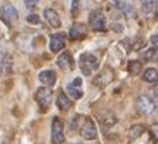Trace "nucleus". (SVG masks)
Returning <instances> with one entry per match:
<instances>
[{
  "instance_id": "obj_1",
  "label": "nucleus",
  "mask_w": 158,
  "mask_h": 144,
  "mask_svg": "<svg viewBox=\"0 0 158 144\" xmlns=\"http://www.w3.org/2000/svg\"><path fill=\"white\" fill-rule=\"evenodd\" d=\"M78 66L84 76H90L98 69V59L91 53H81L78 59Z\"/></svg>"
},
{
  "instance_id": "obj_2",
  "label": "nucleus",
  "mask_w": 158,
  "mask_h": 144,
  "mask_svg": "<svg viewBox=\"0 0 158 144\" xmlns=\"http://www.w3.org/2000/svg\"><path fill=\"white\" fill-rule=\"evenodd\" d=\"M88 23L97 32H104L106 30V15H104V11L101 9L93 10L90 13V17H88Z\"/></svg>"
},
{
  "instance_id": "obj_3",
  "label": "nucleus",
  "mask_w": 158,
  "mask_h": 144,
  "mask_svg": "<svg viewBox=\"0 0 158 144\" xmlns=\"http://www.w3.org/2000/svg\"><path fill=\"white\" fill-rule=\"evenodd\" d=\"M135 106L138 113H141V114H152L157 108V104H155L154 100L148 96H144V94L137 99Z\"/></svg>"
},
{
  "instance_id": "obj_4",
  "label": "nucleus",
  "mask_w": 158,
  "mask_h": 144,
  "mask_svg": "<svg viewBox=\"0 0 158 144\" xmlns=\"http://www.w3.org/2000/svg\"><path fill=\"white\" fill-rule=\"evenodd\" d=\"M66 140L64 136V124L59 117L53 118L52 123V143L53 144H61Z\"/></svg>"
},
{
  "instance_id": "obj_5",
  "label": "nucleus",
  "mask_w": 158,
  "mask_h": 144,
  "mask_svg": "<svg viewBox=\"0 0 158 144\" xmlns=\"http://www.w3.org/2000/svg\"><path fill=\"white\" fill-rule=\"evenodd\" d=\"M34 97H36V101L39 103V106L46 110L47 107H50V104L53 101V91L47 87H40V89H37Z\"/></svg>"
},
{
  "instance_id": "obj_6",
  "label": "nucleus",
  "mask_w": 158,
  "mask_h": 144,
  "mask_svg": "<svg viewBox=\"0 0 158 144\" xmlns=\"http://www.w3.org/2000/svg\"><path fill=\"white\" fill-rule=\"evenodd\" d=\"M0 16L9 27H11V24L19 19V11L16 10V7L13 4H4L3 7L0 9Z\"/></svg>"
},
{
  "instance_id": "obj_7",
  "label": "nucleus",
  "mask_w": 158,
  "mask_h": 144,
  "mask_svg": "<svg viewBox=\"0 0 158 144\" xmlns=\"http://www.w3.org/2000/svg\"><path fill=\"white\" fill-rule=\"evenodd\" d=\"M80 134L85 140H94L97 137V127L90 117L84 118V123L80 127Z\"/></svg>"
},
{
  "instance_id": "obj_8",
  "label": "nucleus",
  "mask_w": 158,
  "mask_h": 144,
  "mask_svg": "<svg viewBox=\"0 0 158 144\" xmlns=\"http://www.w3.org/2000/svg\"><path fill=\"white\" fill-rule=\"evenodd\" d=\"M66 46V34L64 33H54L50 37V50L53 53H59Z\"/></svg>"
},
{
  "instance_id": "obj_9",
  "label": "nucleus",
  "mask_w": 158,
  "mask_h": 144,
  "mask_svg": "<svg viewBox=\"0 0 158 144\" xmlns=\"http://www.w3.org/2000/svg\"><path fill=\"white\" fill-rule=\"evenodd\" d=\"M43 16H44V19H46V22H47L50 26H53V27H60L61 26L60 16H59V13H57L54 9H52V7L44 9Z\"/></svg>"
},
{
  "instance_id": "obj_10",
  "label": "nucleus",
  "mask_w": 158,
  "mask_h": 144,
  "mask_svg": "<svg viewBox=\"0 0 158 144\" xmlns=\"http://www.w3.org/2000/svg\"><path fill=\"white\" fill-rule=\"evenodd\" d=\"M69 34H70L71 40H83L87 36V29L81 23H74L73 26L70 27V33Z\"/></svg>"
},
{
  "instance_id": "obj_11",
  "label": "nucleus",
  "mask_w": 158,
  "mask_h": 144,
  "mask_svg": "<svg viewBox=\"0 0 158 144\" xmlns=\"http://www.w3.org/2000/svg\"><path fill=\"white\" fill-rule=\"evenodd\" d=\"M57 66L61 69V70L67 71V70H71L74 66V61H73V57L69 52H64L59 56V59H57Z\"/></svg>"
},
{
  "instance_id": "obj_12",
  "label": "nucleus",
  "mask_w": 158,
  "mask_h": 144,
  "mask_svg": "<svg viewBox=\"0 0 158 144\" xmlns=\"http://www.w3.org/2000/svg\"><path fill=\"white\" fill-rule=\"evenodd\" d=\"M39 80H40L44 86L52 87V86L56 84V81H57V74L53 70H41L40 73H39Z\"/></svg>"
},
{
  "instance_id": "obj_13",
  "label": "nucleus",
  "mask_w": 158,
  "mask_h": 144,
  "mask_svg": "<svg viewBox=\"0 0 158 144\" xmlns=\"http://www.w3.org/2000/svg\"><path fill=\"white\" fill-rule=\"evenodd\" d=\"M141 10L147 17H157L158 16V2H143Z\"/></svg>"
},
{
  "instance_id": "obj_14",
  "label": "nucleus",
  "mask_w": 158,
  "mask_h": 144,
  "mask_svg": "<svg viewBox=\"0 0 158 144\" xmlns=\"http://www.w3.org/2000/svg\"><path fill=\"white\" fill-rule=\"evenodd\" d=\"M56 104H57V107H59L60 110H69V108L71 107V100L69 99V96H67L63 90H60Z\"/></svg>"
},
{
  "instance_id": "obj_15",
  "label": "nucleus",
  "mask_w": 158,
  "mask_h": 144,
  "mask_svg": "<svg viewBox=\"0 0 158 144\" xmlns=\"http://www.w3.org/2000/svg\"><path fill=\"white\" fill-rule=\"evenodd\" d=\"M113 4H114L115 7L120 9L124 15L130 16V17L134 16V13H135V9H134V6H132L131 3H127V2H114Z\"/></svg>"
},
{
  "instance_id": "obj_16",
  "label": "nucleus",
  "mask_w": 158,
  "mask_h": 144,
  "mask_svg": "<svg viewBox=\"0 0 158 144\" xmlns=\"http://www.w3.org/2000/svg\"><path fill=\"white\" fill-rule=\"evenodd\" d=\"M143 78L147 83H157L158 81V70L154 67H148L147 70L143 73Z\"/></svg>"
},
{
  "instance_id": "obj_17",
  "label": "nucleus",
  "mask_w": 158,
  "mask_h": 144,
  "mask_svg": "<svg viewBox=\"0 0 158 144\" xmlns=\"http://www.w3.org/2000/svg\"><path fill=\"white\" fill-rule=\"evenodd\" d=\"M113 80V73H111V70H108L107 69L106 71H103V73L100 74L98 77L96 78V84L97 86H106V84H108L110 81Z\"/></svg>"
},
{
  "instance_id": "obj_18",
  "label": "nucleus",
  "mask_w": 158,
  "mask_h": 144,
  "mask_svg": "<svg viewBox=\"0 0 158 144\" xmlns=\"http://www.w3.org/2000/svg\"><path fill=\"white\" fill-rule=\"evenodd\" d=\"M67 93H69V96H71L73 99L78 100L83 97V90L78 89V87H76V86H73L70 83V84H67Z\"/></svg>"
},
{
  "instance_id": "obj_19",
  "label": "nucleus",
  "mask_w": 158,
  "mask_h": 144,
  "mask_svg": "<svg viewBox=\"0 0 158 144\" xmlns=\"http://www.w3.org/2000/svg\"><path fill=\"white\" fill-rule=\"evenodd\" d=\"M2 73L3 74L11 73V56L6 54L3 57V61H2Z\"/></svg>"
},
{
  "instance_id": "obj_20",
  "label": "nucleus",
  "mask_w": 158,
  "mask_h": 144,
  "mask_svg": "<svg viewBox=\"0 0 158 144\" xmlns=\"http://www.w3.org/2000/svg\"><path fill=\"white\" fill-rule=\"evenodd\" d=\"M143 134H144V127L143 126H132L131 129H130V137H131L132 140L138 138V137L143 136Z\"/></svg>"
},
{
  "instance_id": "obj_21",
  "label": "nucleus",
  "mask_w": 158,
  "mask_h": 144,
  "mask_svg": "<svg viewBox=\"0 0 158 144\" xmlns=\"http://www.w3.org/2000/svg\"><path fill=\"white\" fill-rule=\"evenodd\" d=\"M128 71L131 74H138L141 71V63L137 61V60H132L128 63Z\"/></svg>"
},
{
  "instance_id": "obj_22",
  "label": "nucleus",
  "mask_w": 158,
  "mask_h": 144,
  "mask_svg": "<svg viewBox=\"0 0 158 144\" xmlns=\"http://www.w3.org/2000/svg\"><path fill=\"white\" fill-rule=\"evenodd\" d=\"M157 56V50L155 49H150V50H147V52L143 54V59L144 60H152Z\"/></svg>"
},
{
  "instance_id": "obj_23",
  "label": "nucleus",
  "mask_w": 158,
  "mask_h": 144,
  "mask_svg": "<svg viewBox=\"0 0 158 144\" xmlns=\"http://www.w3.org/2000/svg\"><path fill=\"white\" fill-rule=\"evenodd\" d=\"M27 22H29L30 24H40L41 20L37 15H30V16H27Z\"/></svg>"
},
{
  "instance_id": "obj_24",
  "label": "nucleus",
  "mask_w": 158,
  "mask_h": 144,
  "mask_svg": "<svg viewBox=\"0 0 158 144\" xmlns=\"http://www.w3.org/2000/svg\"><path fill=\"white\" fill-rule=\"evenodd\" d=\"M152 100H154L155 104L158 106V84L152 87Z\"/></svg>"
},
{
  "instance_id": "obj_25",
  "label": "nucleus",
  "mask_w": 158,
  "mask_h": 144,
  "mask_svg": "<svg viewBox=\"0 0 158 144\" xmlns=\"http://www.w3.org/2000/svg\"><path fill=\"white\" fill-rule=\"evenodd\" d=\"M81 83H83V81H81V78H80V77H76L73 81H71V84L76 86V87H78V89L81 87Z\"/></svg>"
},
{
  "instance_id": "obj_26",
  "label": "nucleus",
  "mask_w": 158,
  "mask_h": 144,
  "mask_svg": "<svg viewBox=\"0 0 158 144\" xmlns=\"http://www.w3.org/2000/svg\"><path fill=\"white\" fill-rule=\"evenodd\" d=\"M113 30H114V32H123V30H124V27H123V24H120V23H117V24H113Z\"/></svg>"
},
{
  "instance_id": "obj_27",
  "label": "nucleus",
  "mask_w": 158,
  "mask_h": 144,
  "mask_svg": "<svg viewBox=\"0 0 158 144\" xmlns=\"http://www.w3.org/2000/svg\"><path fill=\"white\" fill-rule=\"evenodd\" d=\"M37 3H39V2H29V0H26V2H24V4H26V7H31V9H33V7H36V6H37Z\"/></svg>"
},
{
  "instance_id": "obj_28",
  "label": "nucleus",
  "mask_w": 158,
  "mask_h": 144,
  "mask_svg": "<svg viewBox=\"0 0 158 144\" xmlns=\"http://www.w3.org/2000/svg\"><path fill=\"white\" fill-rule=\"evenodd\" d=\"M151 130H152V134L155 136V138L158 140V123H155V124L152 126V129H151Z\"/></svg>"
},
{
  "instance_id": "obj_29",
  "label": "nucleus",
  "mask_w": 158,
  "mask_h": 144,
  "mask_svg": "<svg viewBox=\"0 0 158 144\" xmlns=\"http://www.w3.org/2000/svg\"><path fill=\"white\" fill-rule=\"evenodd\" d=\"M151 43H152L155 47H158V34H155V36L151 37Z\"/></svg>"
},
{
  "instance_id": "obj_30",
  "label": "nucleus",
  "mask_w": 158,
  "mask_h": 144,
  "mask_svg": "<svg viewBox=\"0 0 158 144\" xmlns=\"http://www.w3.org/2000/svg\"><path fill=\"white\" fill-rule=\"evenodd\" d=\"M70 144H83L81 141H74V143H70Z\"/></svg>"
}]
</instances>
